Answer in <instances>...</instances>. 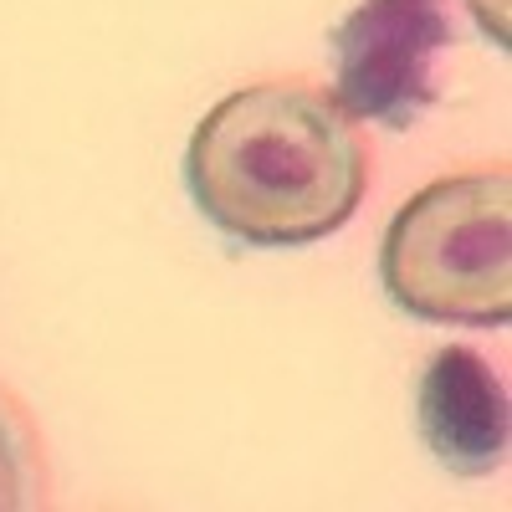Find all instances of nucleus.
<instances>
[{
  "mask_svg": "<svg viewBox=\"0 0 512 512\" xmlns=\"http://www.w3.org/2000/svg\"><path fill=\"white\" fill-rule=\"evenodd\" d=\"M477 26L492 36V47H507V0H466Z\"/></svg>",
  "mask_w": 512,
  "mask_h": 512,
  "instance_id": "obj_6",
  "label": "nucleus"
},
{
  "mask_svg": "<svg viewBox=\"0 0 512 512\" xmlns=\"http://www.w3.org/2000/svg\"><path fill=\"white\" fill-rule=\"evenodd\" d=\"M446 0H359L333 26V98L354 123L415 128L441 93Z\"/></svg>",
  "mask_w": 512,
  "mask_h": 512,
  "instance_id": "obj_3",
  "label": "nucleus"
},
{
  "mask_svg": "<svg viewBox=\"0 0 512 512\" xmlns=\"http://www.w3.org/2000/svg\"><path fill=\"white\" fill-rule=\"evenodd\" d=\"M512 175L482 164L415 190L379 241V282L420 323L502 328L512 318Z\"/></svg>",
  "mask_w": 512,
  "mask_h": 512,
  "instance_id": "obj_2",
  "label": "nucleus"
},
{
  "mask_svg": "<svg viewBox=\"0 0 512 512\" xmlns=\"http://www.w3.org/2000/svg\"><path fill=\"white\" fill-rule=\"evenodd\" d=\"M185 185L200 216L241 246H308L359 210L369 144L313 82H246L195 123Z\"/></svg>",
  "mask_w": 512,
  "mask_h": 512,
  "instance_id": "obj_1",
  "label": "nucleus"
},
{
  "mask_svg": "<svg viewBox=\"0 0 512 512\" xmlns=\"http://www.w3.org/2000/svg\"><path fill=\"white\" fill-rule=\"evenodd\" d=\"M420 441L456 477H492L507 461V384L497 364L466 344H446L425 359L415 384Z\"/></svg>",
  "mask_w": 512,
  "mask_h": 512,
  "instance_id": "obj_4",
  "label": "nucleus"
},
{
  "mask_svg": "<svg viewBox=\"0 0 512 512\" xmlns=\"http://www.w3.org/2000/svg\"><path fill=\"white\" fill-rule=\"evenodd\" d=\"M47 502V461L26 410L0 395V512H26Z\"/></svg>",
  "mask_w": 512,
  "mask_h": 512,
  "instance_id": "obj_5",
  "label": "nucleus"
}]
</instances>
